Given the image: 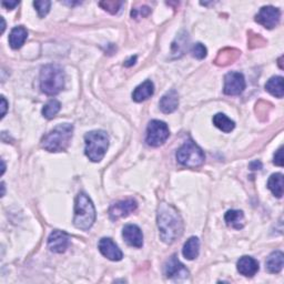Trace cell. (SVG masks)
Instances as JSON below:
<instances>
[{"label":"cell","mask_w":284,"mask_h":284,"mask_svg":"<svg viewBox=\"0 0 284 284\" xmlns=\"http://www.w3.org/2000/svg\"><path fill=\"white\" fill-rule=\"evenodd\" d=\"M157 221L160 238L164 243L171 244L181 238L183 233V221L173 206L165 202L160 203L158 207Z\"/></svg>","instance_id":"cell-1"},{"label":"cell","mask_w":284,"mask_h":284,"mask_svg":"<svg viewBox=\"0 0 284 284\" xmlns=\"http://www.w3.org/2000/svg\"><path fill=\"white\" fill-rule=\"evenodd\" d=\"M73 136V126L61 123L41 139V147L49 152H62L68 148Z\"/></svg>","instance_id":"cell-2"},{"label":"cell","mask_w":284,"mask_h":284,"mask_svg":"<svg viewBox=\"0 0 284 284\" xmlns=\"http://www.w3.org/2000/svg\"><path fill=\"white\" fill-rule=\"evenodd\" d=\"M65 87V71L59 65H47L40 71V89L48 96H56Z\"/></svg>","instance_id":"cell-3"},{"label":"cell","mask_w":284,"mask_h":284,"mask_svg":"<svg viewBox=\"0 0 284 284\" xmlns=\"http://www.w3.org/2000/svg\"><path fill=\"white\" fill-rule=\"evenodd\" d=\"M96 221V209L92 201L85 194H79L74 203V227L87 231Z\"/></svg>","instance_id":"cell-4"},{"label":"cell","mask_w":284,"mask_h":284,"mask_svg":"<svg viewBox=\"0 0 284 284\" xmlns=\"http://www.w3.org/2000/svg\"><path fill=\"white\" fill-rule=\"evenodd\" d=\"M84 153L92 162H100L109 147V137L103 130L90 131L84 136Z\"/></svg>","instance_id":"cell-5"},{"label":"cell","mask_w":284,"mask_h":284,"mask_svg":"<svg viewBox=\"0 0 284 284\" xmlns=\"http://www.w3.org/2000/svg\"><path fill=\"white\" fill-rule=\"evenodd\" d=\"M205 153L202 149L192 140L184 142L178 152H176V160L180 164L186 168H198L205 162Z\"/></svg>","instance_id":"cell-6"},{"label":"cell","mask_w":284,"mask_h":284,"mask_svg":"<svg viewBox=\"0 0 284 284\" xmlns=\"http://www.w3.org/2000/svg\"><path fill=\"white\" fill-rule=\"evenodd\" d=\"M170 136L167 123L160 120H152L147 128L146 141L151 147H160L168 140Z\"/></svg>","instance_id":"cell-7"},{"label":"cell","mask_w":284,"mask_h":284,"mask_svg":"<svg viewBox=\"0 0 284 284\" xmlns=\"http://www.w3.org/2000/svg\"><path fill=\"white\" fill-rule=\"evenodd\" d=\"M245 89V79L242 73L231 71L224 77V93L228 96H239Z\"/></svg>","instance_id":"cell-8"},{"label":"cell","mask_w":284,"mask_h":284,"mask_svg":"<svg viewBox=\"0 0 284 284\" xmlns=\"http://www.w3.org/2000/svg\"><path fill=\"white\" fill-rule=\"evenodd\" d=\"M281 12L275 7L265 6L260 9L259 14L255 16V21L266 29H273L280 23Z\"/></svg>","instance_id":"cell-9"},{"label":"cell","mask_w":284,"mask_h":284,"mask_svg":"<svg viewBox=\"0 0 284 284\" xmlns=\"http://www.w3.org/2000/svg\"><path fill=\"white\" fill-rule=\"evenodd\" d=\"M138 208V203L132 200H123L114 203L109 209V217L112 221H117L121 218L128 217L130 213L135 212Z\"/></svg>","instance_id":"cell-10"},{"label":"cell","mask_w":284,"mask_h":284,"mask_svg":"<svg viewBox=\"0 0 284 284\" xmlns=\"http://www.w3.org/2000/svg\"><path fill=\"white\" fill-rule=\"evenodd\" d=\"M70 245V237L60 230L52 231L48 238V246L55 253H63Z\"/></svg>","instance_id":"cell-11"},{"label":"cell","mask_w":284,"mask_h":284,"mask_svg":"<svg viewBox=\"0 0 284 284\" xmlns=\"http://www.w3.org/2000/svg\"><path fill=\"white\" fill-rule=\"evenodd\" d=\"M164 274L172 280H183L189 275V271L176 258V255H172L164 266Z\"/></svg>","instance_id":"cell-12"},{"label":"cell","mask_w":284,"mask_h":284,"mask_svg":"<svg viewBox=\"0 0 284 284\" xmlns=\"http://www.w3.org/2000/svg\"><path fill=\"white\" fill-rule=\"evenodd\" d=\"M99 250L104 256L111 261H120L123 258L121 250L110 238H103L99 241Z\"/></svg>","instance_id":"cell-13"},{"label":"cell","mask_w":284,"mask_h":284,"mask_svg":"<svg viewBox=\"0 0 284 284\" xmlns=\"http://www.w3.org/2000/svg\"><path fill=\"white\" fill-rule=\"evenodd\" d=\"M122 237L128 244L135 246V248H141L143 245V234L140 228L136 226V224H127L123 228Z\"/></svg>","instance_id":"cell-14"},{"label":"cell","mask_w":284,"mask_h":284,"mask_svg":"<svg viewBox=\"0 0 284 284\" xmlns=\"http://www.w3.org/2000/svg\"><path fill=\"white\" fill-rule=\"evenodd\" d=\"M237 269L240 274L246 277H252L258 273L260 266L259 262L252 256H242L237 263Z\"/></svg>","instance_id":"cell-15"},{"label":"cell","mask_w":284,"mask_h":284,"mask_svg":"<svg viewBox=\"0 0 284 284\" xmlns=\"http://www.w3.org/2000/svg\"><path fill=\"white\" fill-rule=\"evenodd\" d=\"M179 106V96L175 90H170L167 93L162 96L159 103V107L164 114H172Z\"/></svg>","instance_id":"cell-16"},{"label":"cell","mask_w":284,"mask_h":284,"mask_svg":"<svg viewBox=\"0 0 284 284\" xmlns=\"http://www.w3.org/2000/svg\"><path fill=\"white\" fill-rule=\"evenodd\" d=\"M154 92V85L151 80H146V81L139 84L138 87L135 89L132 93V99L136 103H142L149 99Z\"/></svg>","instance_id":"cell-17"},{"label":"cell","mask_w":284,"mask_h":284,"mask_svg":"<svg viewBox=\"0 0 284 284\" xmlns=\"http://www.w3.org/2000/svg\"><path fill=\"white\" fill-rule=\"evenodd\" d=\"M27 37H28V31L26 30L25 27H15L9 36L10 47H12L13 49H19V48L23 47V45L25 44Z\"/></svg>","instance_id":"cell-18"},{"label":"cell","mask_w":284,"mask_h":284,"mask_svg":"<svg viewBox=\"0 0 284 284\" xmlns=\"http://www.w3.org/2000/svg\"><path fill=\"white\" fill-rule=\"evenodd\" d=\"M283 252L281 251H275L273 252L269 255V258L266 259L265 262V266L267 271L270 273H273V274H276V273L281 272V270L283 269Z\"/></svg>","instance_id":"cell-19"},{"label":"cell","mask_w":284,"mask_h":284,"mask_svg":"<svg viewBox=\"0 0 284 284\" xmlns=\"http://www.w3.org/2000/svg\"><path fill=\"white\" fill-rule=\"evenodd\" d=\"M200 251V241L196 237H192L186 241L183 246V250H182V253L183 256L187 260H195L198 258Z\"/></svg>","instance_id":"cell-20"},{"label":"cell","mask_w":284,"mask_h":284,"mask_svg":"<svg viewBox=\"0 0 284 284\" xmlns=\"http://www.w3.org/2000/svg\"><path fill=\"white\" fill-rule=\"evenodd\" d=\"M224 220L229 227L240 230L244 227V214L240 210H230L226 213Z\"/></svg>","instance_id":"cell-21"},{"label":"cell","mask_w":284,"mask_h":284,"mask_svg":"<svg viewBox=\"0 0 284 284\" xmlns=\"http://www.w3.org/2000/svg\"><path fill=\"white\" fill-rule=\"evenodd\" d=\"M240 56V51L237 49H230V48H226L222 51L219 52V55L216 59V63L218 66H228L230 63H233L237 60L238 57Z\"/></svg>","instance_id":"cell-22"},{"label":"cell","mask_w":284,"mask_h":284,"mask_svg":"<svg viewBox=\"0 0 284 284\" xmlns=\"http://www.w3.org/2000/svg\"><path fill=\"white\" fill-rule=\"evenodd\" d=\"M265 89L269 93L274 96L276 98H283L284 87H283V78L280 76L272 77L265 84Z\"/></svg>","instance_id":"cell-23"},{"label":"cell","mask_w":284,"mask_h":284,"mask_svg":"<svg viewBox=\"0 0 284 284\" xmlns=\"http://www.w3.org/2000/svg\"><path fill=\"white\" fill-rule=\"evenodd\" d=\"M267 187L276 198H282L283 196V174L274 173L270 176L267 181Z\"/></svg>","instance_id":"cell-24"},{"label":"cell","mask_w":284,"mask_h":284,"mask_svg":"<svg viewBox=\"0 0 284 284\" xmlns=\"http://www.w3.org/2000/svg\"><path fill=\"white\" fill-rule=\"evenodd\" d=\"M213 123H214V126L218 128V129L226 133L231 132L235 127L234 121L223 114H217L216 116H214Z\"/></svg>","instance_id":"cell-25"},{"label":"cell","mask_w":284,"mask_h":284,"mask_svg":"<svg viewBox=\"0 0 284 284\" xmlns=\"http://www.w3.org/2000/svg\"><path fill=\"white\" fill-rule=\"evenodd\" d=\"M60 109L61 104L56 99H51L50 101H48L44 108H42V116H44L46 119H53L58 112L60 111Z\"/></svg>","instance_id":"cell-26"},{"label":"cell","mask_w":284,"mask_h":284,"mask_svg":"<svg viewBox=\"0 0 284 284\" xmlns=\"http://www.w3.org/2000/svg\"><path fill=\"white\" fill-rule=\"evenodd\" d=\"M187 35L184 33L183 35H179L176 37L175 41L172 44V53L176 57H180L183 55L187 47Z\"/></svg>","instance_id":"cell-27"},{"label":"cell","mask_w":284,"mask_h":284,"mask_svg":"<svg viewBox=\"0 0 284 284\" xmlns=\"http://www.w3.org/2000/svg\"><path fill=\"white\" fill-rule=\"evenodd\" d=\"M99 5L106 10V12L115 15L119 12L120 8L122 7L123 3L122 2H110V0H108V2H101Z\"/></svg>","instance_id":"cell-28"},{"label":"cell","mask_w":284,"mask_h":284,"mask_svg":"<svg viewBox=\"0 0 284 284\" xmlns=\"http://www.w3.org/2000/svg\"><path fill=\"white\" fill-rule=\"evenodd\" d=\"M34 6L37 9V12H38L39 17L44 18L45 16L48 13H49L51 3L48 2V0H39V2H35L34 3Z\"/></svg>","instance_id":"cell-29"},{"label":"cell","mask_w":284,"mask_h":284,"mask_svg":"<svg viewBox=\"0 0 284 284\" xmlns=\"http://www.w3.org/2000/svg\"><path fill=\"white\" fill-rule=\"evenodd\" d=\"M192 56H194L195 58L197 59H203V58H206L207 57V48L203 46L202 44H196L194 47H192Z\"/></svg>","instance_id":"cell-30"},{"label":"cell","mask_w":284,"mask_h":284,"mask_svg":"<svg viewBox=\"0 0 284 284\" xmlns=\"http://www.w3.org/2000/svg\"><path fill=\"white\" fill-rule=\"evenodd\" d=\"M150 10L149 7H142L140 8V10L139 9H132V12H131V16L133 18H139V17H146V16H148L150 14Z\"/></svg>","instance_id":"cell-31"},{"label":"cell","mask_w":284,"mask_h":284,"mask_svg":"<svg viewBox=\"0 0 284 284\" xmlns=\"http://www.w3.org/2000/svg\"><path fill=\"white\" fill-rule=\"evenodd\" d=\"M264 44H265V41L261 38L260 35L250 36V38H249L250 48H254V47H258L259 45H264Z\"/></svg>","instance_id":"cell-32"},{"label":"cell","mask_w":284,"mask_h":284,"mask_svg":"<svg viewBox=\"0 0 284 284\" xmlns=\"http://www.w3.org/2000/svg\"><path fill=\"white\" fill-rule=\"evenodd\" d=\"M275 165L277 167H283L284 164V159H283V147H280V149L277 150L274 154V160H273Z\"/></svg>","instance_id":"cell-33"},{"label":"cell","mask_w":284,"mask_h":284,"mask_svg":"<svg viewBox=\"0 0 284 284\" xmlns=\"http://www.w3.org/2000/svg\"><path fill=\"white\" fill-rule=\"evenodd\" d=\"M7 107H8V103L7 100L5 99V97L3 96L2 97V118H4L6 116V112H7Z\"/></svg>","instance_id":"cell-34"},{"label":"cell","mask_w":284,"mask_h":284,"mask_svg":"<svg viewBox=\"0 0 284 284\" xmlns=\"http://www.w3.org/2000/svg\"><path fill=\"white\" fill-rule=\"evenodd\" d=\"M19 2H3V6L7 9H14L16 6H18Z\"/></svg>","instance_id":"cell-35"},{"label":"cell","mask_w":284,"mask_h":284,"mask_svg":"<svg viewBox=\"0 0 284 284\" xmlns=\"http://www.w3.org/2000/svg\"><path fill=\"white\" fill-rule=\"evenodd\" d=\"M250 169L251 170H261L262 169V163L260 161H258V160H255V161L250 163Z\"/></svg>","instance_id":"cell-36"},{"label":"cell","mask_w":284,"mask_h":284,"mask_svg":"<svg viewBox=\"0 0 284 284\" xmlns=\"http://www.w3.org/2000/svg\"><path fill=\"white\" fill-rule=\"evenodd\" d=\"M136 60H137V57H136V56H135V57H131L130 60H128V61L125 63V66H126V67H130V66H132V65H135Z\"/></svg>","instance_id":"cell-37"},{"label":"cell","mask_w":284,"mask_h":284,"mask_svg":"<svg viewBox=\"0 0 284 284\" xmlns=\"http://www.w3.org/2000/svg\"><path fill=\"white\" fill-rule=\"evenodd\" d=\"M2 23H3V27H2V34L5 31V28H6V24H5L4 18H2Z\"/></svg>","instance_id":"cell-38"},{"label":"cell","mask_w":284,"mask_h":284,"mask_svg":"<svg viewBox=\"0 0 284 284\" xmlns=\"http://www.w3.org/2000/svg\"><path fill=\"white\" fill-rule=\"evenodd\" d=\"M2 187H3V194H2V197H4V196H5V183H4V182L2 183Z\"/></svg>","instance_id":"cell-39"},{"label":"cell","mask_w":284,"mask_h":284,"mask_svg":"<svg viewBox=\"0 0 284 284\" xmlns=\"http://www.w3.org/2000/svg\"><path fill=\"white\" fill-rule=\"evenodd\" d=\"M5 169H6V165H5V162H4V160H3V172H2V174H4Z\"/></svg>","instance_id":"cell-40"}]
</instances>
